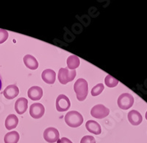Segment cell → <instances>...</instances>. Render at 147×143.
Masks as SVG:
<instances>
[{"label":"cell","instance_id":"6da1fadb","mask_svg":"<svg viewBox=\"0 0 147 143\" xmlns=\"http://www.w3.org/2000/svg\"><path fill=\"white\" fill-rule=\"evenodd\" d=\"M74 89L77 95V100L79 101L85 100L88 92V85L87 81H85L83 78H79L74 85Z\"/></svg>","mask_w":147,"mask_h":143},{"label":"cell","instance_id":"7a4b0ae2","mask_svg":"<svg viewBox=\"0 0 147 143\" xmlns=\"http://www.w3.org/2000/svg\"><path fill=\"white\" fill-rule=\"evenodd\" d=\"M65 122L71 128H77L83 123V117L78 111H71L65 115Z\"/></svg>","mask_w":147,"mask_h":143},{"label":"cell","instance_id":"3957f363","mask_svg":"<svg viewBox=\"0 0 147 143\" xmlns=\"http://www.w3.org/2000/svg\"><path fill=\"white\" fill-rule=\"evenodd\" d=\"M76 75H77L76 70H69L68 68H61L59 69L57 77L59 82L61 84L65 85L68 83L71 82L75 78Z\"/></svg>","mask_w":147,"mask_h":143},{"label":"cell","instance_id":"277c9868","mask_svg":"<svg viewBox=\"0 0 147 143\" xmlns=\"http://www.w3.org/2000/svg\"><path fill=\"white\" fill-rule=\"evenodd\" d=\"M134 104V98L132 94L124 93L118 98V106L121 109L127 110L130 108Z\"/></svg>","mask_w":147,"mask_h":143},{"label":"cell","instance_id":"5b68a950","mask_svg":"<svg viewBox=\"0 0 147 143\" xmlns=\"http://www.w3.org/2000/svg\"><path fill=\"white\" fill-rule=\"evenodd\" d=\"M110 114V109L102 104H98L94 106L90 110V115L96 119H103L108 116Z\"/></svg>","mask_w":147,"mask_h":143},{"label":"cell","instance_id":"8992f818","mask_svg":"<svg viewBox=\"0 0 147 143\" xmlns=\"http://www.w3.org/2000/svg\"><path fill=\"white\" fill-rule=\"evenodd\" d=\"M71 102L69 98L64 94H60L56 99V108L59 112L66 111L70 108Z\"/></svg>","mask_w":147,"mask_h":143},{"label":"cell","instance_id":"52a82bcc","mask_svg":"<svg viewBox=\"0 0 147 143\" xmlns=\"http://www.w3.org/2000/svg\"><path fill=\"white\" fill-rule=\"evenodd\" d=\"M44 138L47 142L55 143L59 140L60 134L57 129L53 127H49L44 131Z\"/></svg>","mask_w":147,"mask_h":143},{"label":"cell","instance_id":"ba28073f","mask_svg":"<svg viewBox=\"0 0 147 143\" xmlns=\"http://www.w3.org/2000/svg\"><path fill=\"white\" fill-rule=\"evenodd\" d=\"M45 113L44 106L39 103L32 104L30 107V115L34 119H40Z\"/></svg>","mask_w":147,"mask_h":143},{"label":"cell","instance_id":"9c48e42d","mask_svg":"<svg viewBox=\"0 0 147 143\" xmlns=\"http://www.w3.org/2000/svg\"><path fill=\"white\" fill-rule=\"evenodd\" d=\"M28 108V100L27 98H18L15 103V110L18 115H23Z\"/></svg>","mask_w":147,"mask_h":143},{"label":"cell","instance_id":"30bf717a","mask_svg":"<svg viewBox=\"0 0 147 143\" xmlns=\"http://www.w3.org/2000/svg\"><path fill=\"white\" fill-rule=\"evenodd\" d=\"M27 94H28L29 98H30L32 100H39L40 99H41L42 96H43V89L40 86H32L29 89Z\"/></svg>","mask_w":147,"mask_h":143},{"label":"cell","instance_id":"8fae6325","mask_svg":"<svg viewBox=\"0 0 147 143\" xmlns=\"http://www.w3.org/2000/svg\"><path fill=\"white\" fill-rule=\"evenodd\" d=\"M19 94V89L16 85H9L5 88L3 91L4 96L7 100H13L16 98Z\"/></svg>","mask_w":147,"mask_h":143},{"label":"cell","instance_id":"7c38bea8","mask_svg":"<svg viewBox=\"0 0 147 143\" xmlns=\"http://www.w3.org/2000/svg\"><path fill=\"white\" fill-rule=\"evenodd\" d=\"M128 120L132 125H138L143 121V117L140 112L132 110L128 113Z\"/></svg>","mask_w":147,"mask_h":143},{"label":"cell","instance_id":"4fadbf2b","mask_svg":"<svg viewBox=\"0 0 147 143\" xmlns=\"http://www.w3.org/2000/svg\"><path fill=\"white\" fill-rule=\"evenodd\" d=\"M42 79L45 83L48 84H53L56 80V73L54 70L50 69H47L42 73Z\"/></svg>","mask_w":147,"mask_h":143},{"label":"cell","instance_id":"5bb4252c","mask_svg":"<svg viewBox=\"0 0 147 143\" xmlns=\"http://www.w3.org/2000/svg\"><path fill=\"white\" fill-rule=\"evenodd\" d=\"M85 127L90 133L94 134L99 135L102 132L100 125L94 120H88V122H86Z\"/></svg>","mask_w":147,"mask_h":143},{"label":"cell","instance_id":"9a60e30c","mask_svg":"<svg viewBox=\"0 0 147 143\" xmlns=\"http://www.w3.org/2000/svg\"><path fill=\"white\" fill-rule=\"evenodd\" d=\"M23 61L25 66H27L28 69H32V70H35V69L38 68V62L36 60L34 56H31V55H26L23 58Z\"/></svg>","mask_w":147,"mask_h":143},{"label":"cell","instance_id":"2e32d148","mask_svg":"<svg viewBox=\"0 0 147 143\" xmlns=\"http://www.w3.org/2000/svg\"><path fill=\"white\" fill-rule=\"evenodd\" d=\"M18 123V119L15 115H9L5 120V128L7 130H12L16 128Z\"/></svg>","mask_w":147,"mask_h":143},{"label":"cell","instance_id":"e0dca14e","mask_svg":"<svg viewBox=\"0 0 147 143\" xmlns=\"http://www.w3.org/2000/svg\"><path fill=\"white\" fill-rule=\"evenodd\" d=\"M80 64V58L75 55H71L67 58V66L71 70H75Z\"/></svg>","mask_w":147,"mask_h":143},{"label":"cell","instance_id":"ac0fdd59","mask_svg":"<svg viewBox=\"0 0 147 143\" xmlns=\"http://www.w3.org/2000/svg\"><path fill=\"white\" fill-rule=\"evenodd\" d=\"M20 136L17 131H10L6 134L4 138L5 143H17L19 140Z\"/></svg>","mask_w":147,"mask_h":143},{"label":"cell","instance_id":"d6986e66","mask_svg":"<svg viewBox=\"0 0 147 143\" xmlns=\"http://www.w3.org/2000/svg\"><path fill=\"white\" fill-rule=\"evenodd\" d=\"M105 83L107 87L113 88L119 84V81L115 79V77H113V76L108 75L106 76L105 79Z\"/></svg>","mask_w":147,"mask_h":143},{"label":"cell","instance_id":"ffe728a7","mask_svg":"<svg viewBox=\"0 0 147 143\" xmlns=\"http://www.w3.org/2000/svg\"><path fill=\"white\" fill-rule=\"evenodd\" d=\"M104 89H105V86L103 85V83H98L91 89V95L94 97L98 96L100 94H102Z\"/></svg>","mask_w":147,"mask_h":143},{"label":"cell","instance_id":"44dd1931","mask_svg":"<svg viewBox=\"0 0 147 143\" xmlns=\"http://www.w3.org/2000/svg\"><path fill=\"white\" fill-rule=\"evenodd\" d=\"M9 33L6 30L0 29V44H3L5 42L7 39H8Z\"/></svg>","mask_w":147,"mask_h":143},{"label":"cell","instance_id":"7402d4cb","mask_svg":"<svg viewBox=\"0 0 147 143\" xmlns=\"http://www.w3.org/2000/svg\"><path fill=\"white\" fill-rule=\"evenodd\" d=\"M80 143H96V140L94 136L87 135V136H85L82 137Z\"/></svg>","mask_w":147,"mask_h":143},{"label":"cell","instance_id":"603a6c76","mask_svg":"<svg viewBox=\"0 0 147 143\" xmlns=\"http://www.w3.org/2000/svg\"><path fill=\"white\" fill-rule=\"evenodd\" d=\"M60 143H73V142H72L69 139L66 138V137H63V138L60 140Z\"/></svg>","mask_w":147,"mask_h":143},{"label":"cell","instance_id":"cb8c5ba5","mask_svg":"<svg viewBox=\"0 0 147 143\" xmlns=\"http://www.w3.org/2000/svg\"><path fill=\"white\" fill-rule=\"evenodd\" d=\"M2 76H1V75H0V91H1V89H2Z\"/></svg>","mask_w":147,"mask_h":143},{"label":"cell","instance_id":"d4e9b609","mask_svg":"<svg viewBox=\"0 0 147 143\" xmlns=\"http://www.w3.org/2000/svg\"><path fill=\"white\" fill-rule=\"evenodd\" d=\"M146 120H147V111H146Z\"/></svg>","mask_w":147,"mask_h":143}]
</instances>
